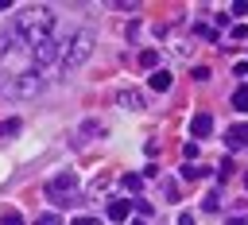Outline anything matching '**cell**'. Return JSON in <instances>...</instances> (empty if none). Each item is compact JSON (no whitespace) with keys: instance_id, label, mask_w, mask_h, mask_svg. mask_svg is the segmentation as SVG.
<instances>
[{"instance_id":"6da1fadb","label":"cell","mask_w":248,"mask_h":225,"mask_svg":"<svg viewBox=\"0 0 248 225\" xmlns=\"http://www.w3.org/2000/svg\"><path fill=\"white\" fill-rule=\"evenodd\" d=\"M12 35L31 50V47H39V43H46L50 35H54V16H50V8H23L19 16H16V23H12Z\"/></svg>"},{"instance_id":"7a4b0ae2","label":"cell","mask_w":248,"mask_h":225,"mask_svg":"<svg viewBox=\"0 0 248 225\" xmlns=\"http://www.w3.org/2000/svg\"><path fill=\"white\" fill-rule=\"evenodd\" d=\"M93 47H97L93 31H78L74 39H66V50H62V62H58V74H66V70L81 66V62L93 54Z\"/></svg>"},{"instance_id":"3957f363","label":"cell","mask_w":248,"mask_h":225,"mask_svg":"<svg viewBox=\"0 0 248 225\" xmlns=\"http://www.w3.org/2000/svg\"><path fill=\"white\" fill-rule=\"evenodd\" d=\"M0 89H4V93H12V97H39V89H43V74L23 70V74H16V78L0 81Z\"/></svg>"},{"instance_id":"277c9868","label":"cell","mask_w":248,"mask_h":225,"mask_svg":"<svg viewBox=\"0 0 248 225\" xmlns=\"http://www.w3.org/2000/svg\"><path fill=\"white\" fill-rule=\"evenodd\" d=\"M62 50H66V43H58V39H46V43H39V47H31V62H35V74H43V70H58V62H62Z\"/></svg>"},{"instance_id":"5b68a950","label":"cell","mask_w":248,"mask_h":225,"mask_svg":"<svg viewBox=\"0 0 248 225\" xmlns=\"http://www.w3.org/2000/svg\"><path fill=\"white\" fill-rule=\"evenodd\" d=\"M74 190H78V178H74V175H54V178L46 182V198L58 202V206H62L66 198H74Z\"/></svg>"},{"instance_id":"8992f818","label":"cell","mask_w":248,"mask_h":225,"mask_svg":"<svg viewBox=\"0 0 248 225\" xmlns=\"http://www.w3.org/2000/svg\"><path fill=\"white\" fill-rule=\"evenodd\" d=\"M116 105H120L124 112H143V97H140L136 89H116Z\"/></svg>"},{"instance_id":"52a82bcc","label":"cell","mask_w":248,"mask_h":225,"mask_svg":"<svg viewBox=\"0 0 248 225\" xmlns=\"http://www.w3.org/2000/svg\"><path fill=\"white\" fill-rule=\"evenodd\" d=\"M225 144H229L232 151L248 147V124H229V128H225Z\"/></svg>"},{"instance_id":"ba28073f","label":"cell","mask_w":248,"mask_h":225,"mask_svg":"<svg viewBox=\"0 0 248 225\" xmlns=\"http://www.w3.org/2000/svg\"><path fill=\"white\" fill-rule=\"evenodd\" d=\"M209 132H213V116H209V112H194V120H190V136L202 140V136H209Z\"/></svg>"},{"instance_id":"9c48e42d","label":"cell","mask_w":248,"mask_h":225,"mask_svg":"<svg viewBox=\"0 0 248 225\" xmlns=\"http://www.w3.org/2000/svg\"><path fill=\"white\" fill-rule=\"evenodd\" d=\"M132 217V202L128 198H112L108 202V221H128Z\"/></svg>"},{"instance_id":"30bf717a","label":"cell","mask_w":248,"mask_h":225,"mask_svg":"<svg viewBox=\"0 0 248 225\" xmlns=\"http://www.w3.org/2000/svg\"><path fill=\"white\" fill-rule=\"evenodd\" d=\"M147 81H151V89H155V93H167V89H170V74H167V70H151V78H147Z\"/></svg>"},{"instance_id":"8fae6325","label":"cell","mask_w":248,"mask_h":225,"mask_svg":"<svg viewBox=\"0 0 248 225\" xmlns=\"http://www.w3.org/2000/svg\"><path fill=\"white\" fill-rule=\"evenodd\" d=\"M178 175H182L186 182H194V178H202V175H209V171H205V167H198V163H186V167H182Z\"/></svg>"},{"instance_id":"7c38bea8","label":"cell","mask_w":248,"mask_h":225,"mask_svg":"<svg viewBox=\"0 0 248 225\" xmlns=\"http://www.w3.org/2000/svg\"><path fill=\"white\" fill-rule=\"evenodd\" d=\"M232 109H236V112H248V85H240V89L232 93Z\"/></svg>"},{"instance_id":"4fadbf2b","label":"cell","mask_w":248,"mask_h":225,"mask_svg":"<svg viewBox=\"0 0 248 225\" xmlns=\"http://www.w3.org/2000/svg\"><path fill=\"white\" fill-rule=\"evenodd\" d=\"M140 66L155 70V66H159V50H140Z\"/></svg>"},{"instance_id":"5bb4252c","label":"cell","mask_w":248,"mask_h":225,"mask_svg":"<svg viewBox=\"0 0 248 225\" xmlns=\"http://www.w3.org/2000/svg\"><path fill=\"white\" fill-rule=\"evenodd\" d=\"M81 132H85V136H105V124H101V120H85Z\"/></svg>"},{"instance_id":"9a60e30c","label":"cell","mask_w":248,"mask_h":225,"mask_svg":"<svg viewBox=\"0 0 248 225\" xmlns=\"http://www.w3.org/2000/svg\"><path fill=\"white\" fill-rule=\"evenodd\" d=\"M16 132H19V120H16V116H12V120H0V136H4V140L16 136Z\"/></svg>"},{"instance_id":"2e32d148","label":"cell","mask_w":248,"mask_h":225,"mask_svg":"<svg viewBox=\"0 0 248 225\" xmlns=\"http://www.w3.org/2000/svg\"><path fill=\"white\" fill-rule=\"evenodd\" d=\"M120 182H124V190H132V194H136V190L143 186V178H140V175H124Z\"/></svg>"},{"instance_id":"e0dca14e","label":"cell","mask_w":248,"mask_h":225,"mask_svg":"<svg viewBox=\"0 0 248 225\" xmlns=\"http://www.w3.org/2000/svg\"><path fill=\"white\" fill-rule=\"evenodd\" d=\"M35 225H62V217H58V213H39Z\"/></svg>"},{"instance_id":"ac0fdd59","label":"cell","mask_w":248,"mask_h":225,"mask_svg":"<svg viewBox=\"0 0 248 225\" xmlns=\"http://www.w3.org/2000/svg\"><path fill=\"white\" fill-rule=\"evenodd\" d=\"M202 206H205V209H217V206H221V194H217V190H209V194H205V202H202Z\"/></svg>"},{"instance_id":"d6986e66","label":"cell","mask_w":248,"mask_h":225,"mask_svg":"<svg viewBox=\"0 0 248 225\" xmlns=\"http://www.w3.org/2000/svg\"><path fill=\"white\" fill-rule=\"evenodd\" d=\"M132 209H136L140 217H147V213H151V202H143V198H136V202H132Z\"/></svg>"},{"instance_id":"ffe728a7","label":"cell","mask_w":248,"mask_h":225,"mask_svg":"<svg viewBox=\"0 0 248 225\" xmlns=\"http://www.w3.org/2000/svg\"><path fill=\"white\" fill-rule=\"evenodd\" d=\"M0 225H23V217H19V213H16V209H8V213H4V217H0Z\"/></svg>"},{"instance_id":"44dd1931","label":"cell","mask_w":248,"mask_h":225,"mask_svg":"<svg viewBox=\"0 0 248 225\" xmlns=\"http://www.w3.org/2000/svg\"><path fill=\"white\" fill-rule=\"evenodd\" d=\"M101 190H108V178H105V175H97V178H93V194H101Z\"/></svg>"},{"instance_id":"7402d4cb","label":"cell","mask_w":248,"mask_h":225,"mask_svg":"<svg viewBox=\"0 0 248 225\" xmlns=\"http://www.w3.org/2000/svg\"><path fill=\"white\" fill-rule=\"evenodd\" d=\"M232 39H248V23H236L232 27Z\"/></svg>"},{"instance_id":"603a6c76","label":"cell","mask_w":248,"mask_h":225,"mask_svg":"<svg viewBox=\"0 0 248 225\" xmlns=\"http://www.w3.org/2000/svg\"><path fill=\"white\" fill-rule=\"evenodd\" d=\"M232 16H248V4H244V0H236V4H232Z\"/></svg>"},{"instance_id":"cb8c5ba5","label":"cell","mask_w":248,"mask_h":225,"mask_svg":"<svg viewBox=\"0 0 248 225\" xmlns=\"http://www.w3.org/2000/svg\"><path fill=\"white\" fill-rule=\"evenodd\" d=\"M70 225H101V221H97V217H74Z\"/></svg>"},{"instance_id":"d4e9b609","label":"cell","mask_w":248,"mask_h":225,"mask_svg":"<svg viewBox=\"0 0 248 225\" xmlns=\"http://www.w3.org/2000/svg\"><path fill=\"white\" fill-rule=\"evenodd\" d=\"M178 225H194V213H182V217H178Z\"/></svg>"},{"instance_id":"484cf974","label":"cell","mask_w":248,"mask_h":225,"mask_svg":"<svg viewBox=\"0 0 248 225\" xmlns=\"http://www.w3.org/2000/svg\"><path fill=\"white\" fill-rule=\"evenodd\" d=\"M225 225H248V221H244V217H229Z\"/></svg>"},{"instance_id":"4316f807","label":"cell","mask_w":248,"mask_h":225,"mask_svg":"<svg viewBox=\"0 0 248 225\" xmlns=\"http://www.w3.org/2000/svg\"><path fill=\"white\" fill-rule=\"evenodd\" d=\"M128 225H143V221H140V217H128Z\"/></svg>"},{"instance_id":"83f0119b","label":"cell","mask_w":248,"mask_h":225,"mask_svg":"<svg viewBox=\"0 0 248 225\" xmlns=\"http://www.w3.org/2000/svg\"><path fill=\"white\" fill-rule=\"evenodd\" d=\"M244 186H248V175H244Z\"/></svg>"}]
</instances>
